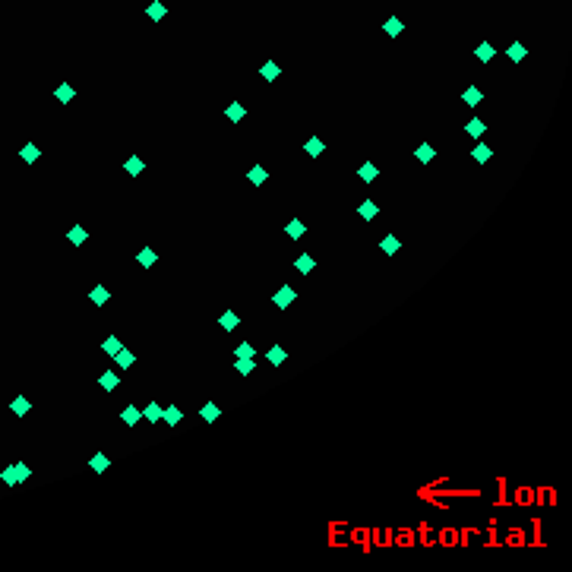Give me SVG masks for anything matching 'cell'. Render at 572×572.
I'll return each mask as SVG.
<instances>
[{"mask_svg":"<svg viewBox=\"0 0 572 572\" xmlns=\"http://www.w3.org/2000/svg\"><path fill=\"white\" fill-rule=\"evenodd\" d=\"M218 414H221V408L212 405V402H209V405H203V411H199V417H203V421H215Z\"/></svg>","mask_w":572,"mask_h":572,"instance_id":"8d00e7d4","label":"cell"},{"mask_svg":"<svg viewBox=\"0 0 572 572\" xmlns=\"http://www.w3.org/2000/svg\"><path fill=\"white\" fill-rule=\"evenodd\" d=\"M54 98H57V102H60V105H70V102H73V98H76V89H73V85H70V83H60V85H57V89H54Z\"/></svg>","mask_w":572,"mask_h":572,"instance_id":"9c48e42d","label":"cell"},{"mask_svg":"<svg viewBox=\"0 0 572 572\" xmlns=\"http://www.w3.org/2000/svg\"><path fill=\"white\" fill-rule=\"evenodd\" d=\"M247 180H250L253 187H262V184H266V180H269V171H266V168H262V165H253L250 171H247Z\"/></svg>","mask_w":572,"mask_h":572,"instance_id":"d6986e66","label":"cell"},{"mask_svg":"<svg viewBox=\"0 0 572 572\" xmlns=\"http://www.w3.org/2000/svg\"><path fill=\"white\" fill-rule=\"evenodd\" d=\"M358 215H360L364 221H373L376 215H380V203H373V199H364V203L358 206Z\"/></svg>","mask_w":572,"mask_h":572,"instance_id":"30bf717a","label":"cell"},{"mask_svg":"<svg viewBox=\"0 0 572 572\" xmlns=\"http://www.w3.org/2000/svg\"><path fill=\"white\" fill-rule=\"evenodd\" d=\"M143 417L149 424H161V405H158V402H149V405H146V411H143Z\"/></svg>","mask_w":572,"mask_h":572,"instance_id":"1f68e13d","label":"cell"},{"mask_svg":"<svg viewBox=\"0 0 572 572\" xmlns=\"http://www.w3.org/2000/svg\"><path fill=\"white\" fill-rule=\"evenodd\" d=\"M107 462H111V459H107L105 452H95V459L89 462V468H92V471H105V468H107Z\"/></svg>","mask_w":572,"mask_h":572,"instance_id":"74e56055","label":"cell"},{"mask_svg":"<svg viewBox=\"0 0 572 572\" xmlns=\"http://www.w3.org/2000/svg\"><path fill=\"white\" fill-rule=\"evenodd\" d=\"M525 54H528V51H525V44H522V42H512V44L506 48V57L512 60V64H522V60H525Z\"/></svg>","mask_w":572,"mask_h":572,"instance_id":"83f0119b","label":"cell"},{"mask_svg":"<svg viewBox=\"0 0 572 572\" xmlns=\"http://www.w3.org/2000/svg\"><path fill=\"white\" fill-rule=\"evenodd\" d=\"M120 421H124V424H127V427H136V424H139V421H143V411H139V408H136V405H127V408H124V411H120Z\"/></svg>","mask_w":572,"mask_h":572,"instance_id":"5bb4252c","label":"cell"},{"mask_svg":"<svg viewBox=\"0 0 572 572\" xmlns=\"http://www.w3.org/2000/svg\"><path fill=\"white\" fill-rule=\"evenodd\" d=\"M10 408H13V414H19V417H22V414H29V408H32V405H29V399H25V395H16Z\"/></svg>","mask_w":572,"mask_h":572,"instance_id":"d6a6232c","label":"cell"},{"mask_svg":"<svg viewBox=\"0 0 572 572\" xmlns=\"http://www.w3.org/2000/svg\"><path fill=\"white\" fill-rule=\"evenodd\" d=\"M380 250H382V253H389V256H395V253L402 250V240L395 237V234H386V237L380 240Z\"/></svg>","mask_w":572,"mask_h":572,"instance_id":"7402d4cb","label":"cell"},{"mask_svg":"<svg viewBox=\"0 0 572 572\" xmlns=\"http://www.w3.org/2000/svg\"><path fill=\"white\" fill-rule=\"evenodd\" d=\"M304 152H307V155H310V158H319L322 152H326V143H322L319 136H310V139H307V143H304Z\"/></svg>","mask_w":572,"mask_h":572,"instance_id":"ac0fdd59","label":"cell"},{"mask_svg":"<svg viewBox=\"0 0 572 572\" xmlns=\"http://www.w3.org/2000/svg\"><path fill=\"white\" fill-rule=\"evenodd\" d=\"M107 297H111V294H107V288H105V285H95V288L89 291V300H92L95 307H105V304H107Z\"/></svg>","mask_w":572,"mask_h":572,"instance_id":"4316f807","label":"cell"},{"mask_svg":"<svg viewBox=\"0 0 572 572\" xmlns=\"http://www.w3.org/2000/svg\"><path fill=\"white\" fill-rule=\"evenodd\" d=\"M294 300H297V291H294L291 285H281L278 291L272 294V304L278 307V310H288V304H294Z\"/></svg>","mask_w":572,"mask_h":572,"instance_id":"6da1fadb","label":"cell"},{"mask_svg":"<svg viewBox=\"0 0 572 572\" xmlns=\"http://www.w3.org/2000/svg\"><path fill=\"white\" fill-rule=\"evenodd\" d=\"M13 468H16V477H19V484H22V481H29V474H32V471H29V465H25V462H16Z\"/></svg>","mask_w":572,"mask_h":572,"instance_id":"f35d334b","label":"cell"},{"mask_svg":"<svg viewBox=\"0 0 572 572\" xmlns=\"http://www.w3.org/2000/svg\"><path fill=\"white\" fill-rule=\"evenodd\" d=\"M234 370H237V376H253L256 358H234Z\"/></svg>","mask_w":572,"mask_h":572,"instance_id":"8992f818","label":"cell"},{"mask_svg":"<svg viewBox=\"0 0 572 572\" xmlns=\"http://www.w3.org/2000/svg\"><path fill=\"white\" fill-rule=\"evenodd\" d=\"M471 158H474L477 165H487V161L493 158V152H490V146H487V143H477L474 149H471Z\"/></svg>","mask_w":572,"mask_h":572,"instance_id":"cb8c5ba5","label":"cell"},{"mask_svg":"<svg viewBox=\"0 0 572 572\" xmlns=\"http://www.w3.org/2000/svg\"><path fill=\"white\" fill-rule=\"evenodd\" d=\"M382 32H386V35H389V38H399V35H402V32H405V22H402V19H399V16H389V19H386V22H382Z\"/></svg>","mask_w":572,"mask_h":572,"instance_id":"52a82bcc","label":"cell"},{"mask_svg":"<svg viewBox=\"0 0 572 572\" xmlns=\"http://www.w3.org/2000/svg\"><path fill=\"white\" fill-rule=\"evenodd\" d=\"M136 262H139V266H143V269H152V266H155V262H158V253L152 250V247H143V250L136 253Z\"/></svg>","mask_w":572,"mask_h":572,"instance_id":"ffe728a7","label":"cell"},{"mask_svg":"<svg viewBox=\"0 0 572 572\" xmlns=\"http://www.w3.org/2000/svg\"><path fill=\"white\" fill-rule=\"evenodd\" d=\"M225 117L231 120V124H240V120H247V107L237 105V102H231V105L225 107Z\"/></svg>","mask_w":572,"mask_h":572,"instance_id":"9a60e30c","label":"cell"},{"mask_svg":"<svg viewBox=\"0 0 572 572\" xmlns=\"http://www.w3.org/2000/svg\"><path fill=\"white\" fill-rule=\"evenodd\" d=\"M493 44H490V42H481V44H477V48H474V57L477 60H481V64H490V60H493Z\"/></svg>","mask_w":572,"mask_h":572,"instance_id":"484cf974","label":"cell"},{"mask_svg":"<svg viewBox=\"0 0 572 572\" xmlns=\"http://www.w3.org/2000/svg\"><path fill=\"white\" fill-rule=\"evenodd\" d=\"M98 386H102L105 392H114V389L120 386V376H117V370H105V373L98 376Z\"/></svg>","mask_w":572,"mask_h":572,"instance_id":"3957f363","label":"cell"},{"mask_svg":"<svg viewBox=\"0 0 572 572\" xmlns=\"http://www.w3.org/2000/svg\"><path fill=\"white\" fill-rule=\"evenodd\" d=\"M66 240H70L73 247H83L85 240H89V231H85L83 225H73V228H70V234H66Z\"/></svg>","mask_w":572,"mask_h":572,"instance_id":"44dd1931","label":"cell"},{"mask_svg":"<svg viewBox=\"0 0 572 572\" xmlns=\"http://www.w3.org/2000/svg\"><path fill=\"white\" fill-rule=\"evenodd\" d=\"M234 354H237V358H256V348H253V341H240V345L234 348Z\"/></svg>","mask_w":572,"mask_h":572,"instance_id":"836d02e7","label":"cell"},{"mask_svg":"<svg viewBox=\"0 0 572 572\" xmlns=\"http://www.w3.org/2000/svg\"><path fill=\"white\" fill-rule=\"evenodd\" d=\"M294 269H297L300 275H310L313 269H316V259H313V253H300V256L294 259Z\"/></svg>","mask_w":572,"mask_h":572,"instance_id":"5b68a950","label":"cell"},{"mask_svg":"<svg viewBox=\"0 0 572 572\" xmlns=\"http://www.w3.org/2000/svg\"><path fill=\"white\" fill-rule=\"evenodd\" d=\"M218 326H221V329H225V332H234V329H237V326H240V316H237V313H234V310H225V313H221V316H218Z\"/></svg>","mask_w":572,"mask_h":572,"instance_id":"2e32d148","label":"cell"},{"mask_svg":"<svg viewBox=\"0 0 572 572\" xmlns=\"http://www.w3.org/2000/svg\"><path fill=\"white\" fill-rule=\"evenodd\" d=\"M180 421H184V411H180V408H174V405L161 408V424H168V427H177Z\"/></svg>","mask_w":572,"mask_h":572,"instance_id":"277c9868","label":"cell"},{"mask_svg":"<svg viewBox=\"0 0 572 572\" xmlns=\"http://www.w3.org/2000/svg\"><path fill=\"white\" fill-rule=\"evenodd\" d=\"M114 364H117V370H130L133 364H136V354H133L130 348H124V345H120V351L114 354Z\"/></svg>","mask_w":572,"mask_h":572,"instance_id":"7a4b0ae2","label":"cell"},{"mask_svg":"<svg viewBox=\"0 0 572 572\" xmlns=\"http://www.w3.org/2000/svg\"><path fill=\"white\" fill-rule=\"evenodd\" d=\"M266 360H269V364H272V367H281V364H285V360H288L285 348H281L278 341H275V345H272V348H269V351H266Z\"/></svg>","mask_w":572,"mask_h":572,"instance_id":"8fae6325","label":"cell"},{"mask_svg":"<svg viewBox=\"0 0 572 572\" xmlns=\"http://www.w3.org/2000/svg\"><path fill=\"white\" fill-rule=\"evenodd\" d=\"M285 234H288L291 240H300V237L307 234V225H304L300 218H291V221H288V228H285Z\"/></svg>","mask_w":572,"mask_h":572,"instance_id":"603a6c76","label":"cell"},{"mask_svg":"<svg viewBox=\"0 0 572 572\" xmlns=\"http://www.w3.org/2000/svg\"><path fill=\"white\" fill-rule=\"evenodd\" d=\"M124 171L130 174V177H139V174L146 171V161L139 158V155H133V158H127V161H124Z\"/></svg>","mask_w":572,"mask_h":572,"instance_id":"d4e9b609","label":"cell"},{"mask_svg":"<svg viewBox=\"0 0 572 572\" xmlns=\"http://www.w3.org/2000/svg\"><path fill=\"white\" fill-rule=\"evenodd\" d=\"M259 76H262V79H266V83H275V79H278V76H281V66H278V64H275V60H266V64H262V66H259Z\"/></svg>","mask_w":572,"mask_h":572,"instance_id":"ba28073f","label":"cell"},{"mask_svg":"<svg viewBox=\"0 0 572 572\" xmlns=\"http://www.w3.org/2000/svg\"><path fill=\"white\" fill-rule=\"evenodd\" d=\"M465 130H468V136H474V139H481L484 136V130H487V124H484L481 117H471L468 124H465Z\"/></svg>","mask_w":572,"mask_h":572,"instance_id":"f546056e","label":"cell"},{"mask_svg":"<svg viewBox=\"0 0 572 572\" xmlns=\"http://www.w3.org/2000/svg\"><path fill=\"white\" fill-rule=\"evenodd\" d=\"M19 155H22V161H25V165H35V161L42 158V152H38V146H35V143H25Z\"/></svg>","mask_w":572,"mask_h":572,"instance_id":"f1b7e54d","label":"cell"},{"mask_svg":"<svg viewBox=\"0 0 572 572\" xmlns=\"http://www.w3.org/2000/svg\"><path fill=\"white\" fill-rule=\"evenodd\" d=\"M462 102H465L468 107H477V105H481V102H484V92H481V89H477V85H468V89H465V92H462Z\"/></svg>","mask_w":572,"mask_h":572,"instance_id":"e0dca14e","label":"cell"},{"mask_svg":"<svg viewBox=\"0 0 572 572\" xmlns=\"http://www.w3.org/2000/svg\"><path fill=\"white\" fill-rule=\"evenodd\" d=\"M414 155H417V161H421V165H430L436 152H433V146H430V143H421V146H417V152H414Z\"/></svg>","mask_w":572,"mask_h":572,"instance_id":"4dcf8cb0","label":"cell"},{"mask_svg":"<svg viewBox=\"0 0 572 572\" xmlns=\"http://www.w3.org/2000/svg\"><path fill=\"white\" fill-rule=\"evenodd\" d=\"M0 481H3L6 484V487H16V484H19V477H16V468H3V471H0Z\"/></svg>","mask_w":572,"mask_h":572,"instance_id":"d590c367","label":"cell"},{"mask_svg":"<svg viewBox=\"0 0 572 572\" xmlns=\"http://www.w3.org/2000/svg\"><path fill=\"white\" fill-rule=\"evenodd\" d=\"M358 177H360V180H364V184H373V180H376V177H380V168H376V165H373V161H364V165H360V168H358Z\"/></svg>","mask_w":572,"mask_h":572,"instance_id":"4fadbf2b","label":"cell"},{"mask_svg":"<svg viewBox=\"0 0 572 572\" xmlns=\"http://www.w3.org/2000/svg\"><path fill=\"white\" fill-rule=\"evenodd\" d=\"M146 16H149V19H152V22H161V19H165V16H168V6H165V3H161V0H152V3H149V6H146Z\"/></svg>","mask_w":572,"mask_h":572,"instance_id":"7c38bea8","label":"cell"},{"mask_svg":"<svg viewBox=\"0 0 572 572\" xmlns=\"http://www.w3.org/2000/svg\"><path fill=\"white\" fill-rule=\"evenodd\" d=\"M102 351H105V354H111V358H114V354L120 351V339H117V335H111V339H105V341H102Z\"/></svg>","mask_w":572,"mask_h":572,"instance_id":"e575fe53","label":"cell"}]
</instances>
